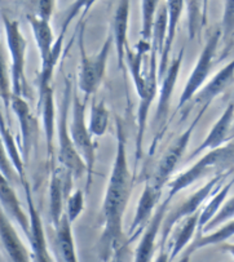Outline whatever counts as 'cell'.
<instances>
[{"instance_id": "obj_1", "label": "cell", "mask_w": 234, "mask_h": 262, "mask_svg": "<svg viewBox=\"0 0 234 262\" xmlns=\"http://www.w3.org/2000/svg\"><path fill=\"white\" fill-rule=\"evenodd\" d=\"M117 150L110 179L108 182L102 204L103 231L97 243L98 257L103 262L124 257L127 251V235L123 232V216L134 190V174L130 170L127 159V140L119 116H115Z\"/></svg>"}, {"instance_id": "obj_2", "label": "cell", "mask_w": 234, "mask_h": 262, "mask_svg": "<svg viewBox=\"0 0 234 262\" xmlns=\"http://www.w3.org/2000/svg\"><path fill=\"white\" fill-rule=\"evenodd\" d=\"M152 44L145 43L139 40L136 49L131 51L128 49L127 58H125V65L130 70L134 80L135 88H136L137 97H139V107H137V135H136V163L139 164V160L141 159L142 154V141H144L145 130H146L147 116H149L150 106L153 100L158 92V78H153L146 74V76L142 75V58L146 52H150Z\"/></svg>"}, {"instance_id": "obj_3", "label": "cell", "mask_w": 234, "mask_h": 262, "mask_svg": "<svg viewBox=\"0 0 234 262\" xmlns=\"http://www.w3.org/2000/svg\"><path fill=\"white\" fill-rule=\"evenodd\" d=\"M234 168V141H230L219 149L210 150L204 154L196 164L192 165L185 172L168 184V198H174L180 191L188 189L199 180L207 176H220L225 173H231Z\"/></svg>"}, {"instance_id": "obj_4", "label": "cell", "mask_w": 234, "mask_h": 262, "mask_svg": "<svg viewBox=\"0 0 234 262\" xmlns=\"http://www.w3.org/2000/svg\"><path fill=\"white\" fill-rule=\"evenodd\" d=\"M71 81L65 79V91H63L62 102L60 106V116L57 120V140H58V162L62 164L66 170L73 174L75 179L84 176L87 177V165L80 154L76 150L70 136L69 128V107L73 102V92Z\"/></svg>"}, {"instance_id": "obj_5", "label": "cell", "mask_w": 234, "mask_h": 262, "mask_svg": "<svg viewBox=\"0 0 234 262\" xmlns=\"http://www.w3.org/2000/svg\"><path fill=\"white\" fill-rule=\"evenodd\" d=\"M80 52L79 70H78V85L79 90L84 93L86 100L90 98L91 95H95L100 88L105 73H107L108 58L110 54V44H112V35H108L107 40L101 47L100 51L93 56H88L84 46V24H82L78 39Z\"/></svg>"}, {"instance_id": "obj_6", "label": "cell", "mask_w": 234, "mask_h": 262, "mask_svg": "<svg viewBox=\"0 0 234 262\" xmlns=\"http://www.w3.org/2000/svg\"><path fill=\"white\" fill-rule=\"evenodd\" d=\"M88 100L80 101L79 96L76 91L73 92V107H71V122H70V136L75 145L76 150L80 154V157L84 160L87 165V177H86V190L90 191V187L92 185V174L93 167L96 162V145L92 140V133H91L88 124L86 123V105Z\"/></svg>"}, {"instance_id": "obj_7", "label": "cell", "mask_w": 234, "mask_h": 262, "mask_svg": "<svg viewBox=\"0 0 234 262\" xmlns=\"http://www.w3.org/2000/svg\"><path fill=\"white\" fill-rule=\"evenodd\" d=\"M4 34H6L7 46L11 53V80L13 88V96H22L28 92V81L25 76L26 66V39L19 30V24L12 19L6 13H2Z\"/></svg>"}, {"instance_id": "obj_8", "label": "cell", "mask_w": 234, "mask_h": 262, "mask_svg": "<svg viewBox=\"0 0 234 262\" xmlns=\"http://www.w3.org/2000/svg\"><path fill=\"white\" fill-rule=\"evenodd\" d=\"M230 173H225V174H220V176L211 177L208 180L207 184H204V186H202L201 189L197 190L194 194H192L188 199H185L184 202L179 203L176 206V208L174 211H171L169 213L166 214L164 217L163 225H162V241L161 246H166L167 241H168L169 235L172 234V230L177 226L181 221H184L188 217L193 216L197 212L201 211L202 203L206 199L211 196L212 194H215L218 190H220L224 185V180L229 176Z\"/></svg>"}, {"instance_id": "obj_9", "label": "cell", "mask_w": 234, "mask_h": 262, "mask_svg": "<svg viewBox=\"0 0 234 262\" xmlns=\"http://www.w3.org/2000/svg\"><path fill=\"white\" fill-rule=\"evenodd\" d=\"M220 39H221V31L220 27L216 29L210 38L207 39L206 44H204L203 49H202L201 54H199L198 60H197L196 68L192 70L190 75H189L188 80H186L185 86H184L183 93L180 95L179 105H177V110L183 108L189 101L193 100L199 91L202 90L204 81L207 80L208 75H210L212 66L216 60V53H219V48H220Z\"/></svg>"}, {"instance_id": "obj_10", "label": "cell", "mask_w": 234, "mask_h": 262, "mask_svg": "<svg viewBox=\"0 0 234 262\" xmlns=\"http://www.w3.org/2000/svg\"><path fill=\"white\" fill-rule=\"evenodd\" d=\"M184 52H185V49L181 48V51L179 52L176 58H175L174 61H171V65H169L166 75H164V78L162 79V81L159 83V85H161L159 86V98L158 103H157V110H155L154 116L155 137L152 143V147H150V152L154 151L157 145H158L159 140H161L162 136H163L164 130H166L168 114L169 110H171L172 95H174L175 85H176L177 78H179L180 68H181V63H183Z\"/></svg>"}, {"instance_id": "obj_11", "label": "cell", "mask_w": 234, "mask_h": 262, "mask_svg": "<svg viewBox=\"0 0 234 262\" xmlns=\"http://www.w3.org/2000/svg\"><path fill=\"white\" fill-rule=\"evenodd\" d=\"M204 113H206V110H199L193 122L190 123V125H189L179 137H176V140L169 145V147L166 150L163 157L159 159L157 168H155L154 173H153L152 180L149 181L150 184H153L155 187H158V189L161 190L163 189L164 185L168 184L175 168L177 167V164H179V162L181 160L183 155L185 154V150L186 147H188L192 135H193L197 124L199 123V120H201V118L203 116Z\"/></svg>"}, {"instance_id": "obj_12", "label": "cell", "mask_w": 234, "mask_h": 262, "mask_svg": "<svg viewBox=\"0 0 234 262\" xmlns=\"http://www.w3.org/2000/svg\"><path fill=\"white\" fill-rule=\"evenodd\" d=\"M162 196V190L155 187L154 185L146 182L142 194L140 196L139 203H137L136 213H135L134 221H132L131 226L128 229L127 232V241L128 244L131 242H135L142 231H145L147 226H149L150 221H152L153 216H154L155 211L159 207V200Z\"/></svg>"}, {"instance_id": "obj_13", "label": "cell", "mask_w": 234, "mask_h": 262, "mask_svg": "<svg viewBox=\"0 0 234 262\" xmlns=\"http://www.w3.org/2000/svg\"><path fill=\"white\" fill-rule=\"evenodd\" d=\"M73 174L65 168H55L51 174V184H49V214H51L53 227L60 224L61 219L65 214V202L73 194L71 184H73Z\"/></svg>"}, {"instance_id": "obj_14", "label": "cell", "mask_w": 234, "mask_h": 262, "mask_svg": "<svg viewBox=\"0 0 234 262\" xmlns=\"http://www.w3.org/2000/svg\"><path fill=\"white\" fill-rule=\"evenodd\" d=\"M22 187L25 190V195H26V200H28L29 206V216H30L31 229L30 235H29V243L31 247V254H33L34 262H53V258L49 254L48 244H47L46 232H44L43 222H41L40 214H39L38 209L35 207V202L31 195V189L29 181L22 182Z\"/></svg>"}, {"instance_id": "obj_15", "label": "cell", "mask_w": 234, "mask_h": 262, "mask_svg": "<svg viewBox=\"0 0 234 262\" xmlns=\"http://www.w3.org/2000/svg\"><path fill=\"white\" fill-rule=\"evenodd\" d=\"M169 202H171V198L167 196L159 204L149 226L142 232L139 246L135 251V262H153L155 249H157V238H158L159 232L162 231V225H163L164 217L168 211Z\"/></svg>"}, {"instance_id": "obj_16", "label": "cell", "mask_w": 234, "mask_h": 262, "mask_svg": "<svg viewBox=\"0 0 234 262\" xmlns=\"http://www.w3.org/2000/svg\"><path fill=\"white\" fill-rule=\"evenodd\" d=\"M128 19H130V2H120L118 3L115 13L113 16L112 30L118 68L123 74H125L127 71L125 58H127V52L130 49L128 47V24L130 21Z\"/></svg>"}, {"instance_id": "obj_17", "label": "cell", "mask_w": 234, "mask_h": 262, "mask_svg": "<svg viewBox=\"0 0 234 262\" xmlns=\"http://www.w3.org/2000/svg\"><path fill=\"white\" fill-rule=\"evenodd\" d=\"M234 123V103H229L223 111L218 122L211 128L210 133L207 135L203 142L193 151V154L188 158V160L193 159L196 155L201 154L204 150H215L224 146V143L229 142V136H230L231 127Z\"/></svg>"}, {"instance_id": "obj_18", "label": "cell", "mask_w": 234, "mask_h": 262, "mask_svg": "<svg viewBox=\"0 0 234 262\" xmlns=\"http://www.w3.org/2000/svg\"><path fill=\"white\" fill-rule=\"evenodd\" d=\"M11 108L13 113L16 114L17 119L19 123V130H21L22 137V146L21 151L24 158H28L30 154L31 147L34 146L36 140V129H38V123H36L35 118L31 115L30 107H29L28 102L25 101L24 97L19 96H13L12 97Z\"/></svg>"}, {"instance_id": "obj_19", "label": "cell", "mask_w": 234, "mask_h": 262, "mask_svg": "<svg viewBox=\"0 0 234 262\" xmlns=\"http://www.w3.org/2000/svg\"><path fill=\"white\" fill-rule=\"evenodd\" d=\"M234 83V60L226 63L221 70L216 73V75L211 79L206 85L194 97V102L201 106V110H206L210 107L212 101L218 98L223 92H225L229 86Z\"/></svg>"}, {"instance_id": "obj_20", "label": "cell", "mask_w": 234, "mask_h": 262, "mask_svg": "<svg viewBox=\"0 0 234 262\" xmlns=\"http://www.w3.org/2000/svg\"><path fill=\"white\" fill-rule=\"evenodd\" d=\"M0 232H2L3 251L7 254L8 262H34L33 254L22 243L16 229L12 225L11 220L3 212H2V217H0Z\"/></svg>"}, {"instance_id": "obj_21", "label": "cell", "mask_w": 234, "mask_h": 262, "mask_svg": "<svg viewBox=\"0 0 234 262\" xmlns=\"http://www.w3.org/2000/svg\"><path fill=\"white\" fill-rule=\"evenodd\" d=\"M0 195H2L0 196L2 198V212L9 220L16 222L21 227L22 231L25 232V235L29 238L31 229L30 216L25 213L21 203L17 198L16 191L3 176H0Z\"/></svg>"}, {"instance_id": "obj_22", "label": "cell", "mask_w": 234, "mask_h": 262, "mask_svg": "<svg viewBox=\"0 0 234 262\" xmlns=\"http://www.w3.org/2000/svg\"><path fill=\"white\" fill-rule=\"evenodd\" d=\"M184 7H185V3H184V2H167V8H168V24H167V33L166 39H164L163 53H162L161 61H159V83H161L162 79L164 78L169 65H171V62H169V57H171L172 46H174L177 26H179L180 17L183 14Z\"/></svg>"}, {"instance_id": "obj_23", "label": "cell", "mask_w": 234, "mask_h": 262, "mask_svg": "<svg viewBox=\"0 0 234 262\" xmlns=\"http://www.w3.org/2000/svg\"><path fill=\"white\" fill-rule=\"evenodd\" d=\"M83 6L86 4L82 3H75L73 7H71V12L68 14V17L65 18V22H63L62 30H61V35L58 36V39L56 40L55 47L52 49V54L49 57V60L47 61L46 63H41V71H40V76H39V97L43 96L46 93V91H48L51 86V81H52V76H53V71H55L56 65L58 62V57L61 54V49H62V41L63 38H65L66 34V29H68V24L70 22L71 18H74L78 11L82 8Z\"/></svg>"}, {"instance_id": "obj_24", "label": "cell", "mask_w": 234, "mask_h": 262, "mask_svg": "<svg viewBox=\"0 0 234 262\" xmlns=\"http://www.w3.org/2000/svg\"><path fill=\"white\" fill-rule=\"evenodd\" d=\"M55 247L61 262H79L74 242L71 221L68 214H63L60 224L55 227Z\"/></svg>"}, {"instance_id": "obj_25", "label": "cell", "mask_w": 234, "mask_h": 262, "mask_svg": "<svg viewBox=\"0 0 234 262\" xmlns=\"http://www.w3.org/2000/svg\"><path fill=\"white\" fill-rule=\"evenodd\" d=\"M26 18H28L31 30H33L34 39H35L36 47H38L39 53H40L41 63H46L49 60L52 49L56 43L51 24H49V21L40 18L38 14H28Z\"/></svg>"}, {"instance_id": "obj_26", "label": "cell", "mask_w": 234, "mask_h": 262, "mask_svg": "<svg viewBox=\"0 0 234 262\" xmlns=\"http://www.w3.org/2000/svg\"><path fill=\"white\" fill-rule=\"evenodd\" d=\"M199 216H201V211L197 212L196 214L188 217V219H185L177 225L174 234H172V239L169 242L168 247L171 261L175 257L179 256L184 249L188 248L189 243L192 242L193 236L196 235V232H198Z\"/></svg>"}, {"instance_id": "obj_27", "label": "cell", "mask_w": 234, "mask_h": 262, "mask_svg": "<svg viewBox=\"0 0 234 262\" xmlns=\"http://www.w3.org/2000/svg\"><path fill=\"white\" fill-rule=\"evenodd\" d=\"M39 108L43 116V127L46 133V143H47V154L49 158L53 157L55 152V145H53V138H55V129L57 124H55L56 114H55V97H53V90L49 88L46 91L43 96L39 97Z\"/></svg>"}, {"instance_id": "obj_28", "label": "cell", "mask_w": 234, "mask_h": 262, "mask_svg": "<svg viewBox=\"0 0 234 262\" xmlns=\"http://www.w3.org/2000/svg\"><path fill=\"white\" fill-rule=\"evenodd\" d=\"M234 236V220L226 222L223 226L219 227L215 231L210 232V234H203V235L197 236L196 241L186 248L185 253H184L181 262H186L189 259V256L197 252L198 249L206 248L208 246H220V244L226 243L230 238Z\"/></svg>"}, {"instance_id": "obj_29", "label": "cell", "mask_w": 234, "mask_h": 262, "mask_svg": "<svg viewBox=\"0 0 234 262\" xmlns=\"http://www.w3.org/2000/svg\"><path fill=\"white\" fill-rule=\"evenodd\" d=\"M221 39H220V52H219L218 62H223L226 60L233 51L234 47V2H225L224 3L223 19H221Z\"/></svg>"}, {"instance_id": "obj_30", "label": "cell", "mask_w": 234, "mask_h": 262, "mask_svg": "<svg viewBox=\"0 0 234 262\" xmlns=\"http://www.w3.org/2000/svg\"><path fill=\"white\" fill-rule=\"evenodd\" d=\"M0 130H2V142H3V149L6 150L7 157L9 158V160L13 164L14 169L18 173L19 179H21V185L22 182L26 181V173H25V163H24V155L22 151H19L18 146H17V142L14 140L13 135H12L11 129H9L8 125L4 122V118L2 116V124H0Z\"/></svg>"}, {"instance_id": "obj_31", "label": "cell", "mask_w": 234, "mask_h": 262, "mask_svg": "<svg viewBox=\"0 0 234 262\" xmlns=\"http://www.w3.org/2000/svg\"><path fill=\"white\" fill-rule=\"evenodd\" d=\"M234 185V177L228 182V184L223 185L220 190L215 192L211 198V200L207 203L204 208L201 211V216H199V226H198V235H201L204 227L210 224L211 220L220 212L223 206L225 204V199L229 195V191L231 190V186ZM197 235V236H198Z\"/></svg>"}, {"instance_id": "obj_32", "label": "cell", "mask_w": 234, "mask_h": 262, "mask_svg": "<svg viewBox=\"0 0 234 262\" xmlns=\"http://www.w3.org/2000/svg\"><path fill=\"white\" fill-rule=\"evenodd\" d=\"M110 113L103 101H92L91 115L88 120V128L95 137H101L107 133L109 128Z\"/></svg>"}, {"instance_id": "obj_33", "label": "cell", "mask_w": 234, "mask_h": 262, "mask_svg": "<svg viewBox=\"0 0 234 262\" xmlns=\"http://www.w3.org/2000/svg\"><path fill=\"white\" fill-rule=\"evenodd\" d=\"M140 6H141L142 19L140 40L152 44L155 22H157V14H158V7L161 6V3L159 2H142Z\"/></svg>"}, {"instance_id": "obj_34", "label": "cell", "mask_w": 234, "mask_h": 262, "mask_svg": "<svg viewBox=\"0 0 234 262\" xmlns=\"http://www.w3.org/2000/svg\"><path fill=\"white\" fill-rule=\"evenodd\" d=\"M206 3L202 2H188L185 7L188 8V30L189 39H199L202 29L206 25V12L202 11V7Z\"/></svg>"}, {"instance_id": "obj_35", "label": "cell", "mask_w": 234, "mask_h": 262, "mask_svg": "<svg viewBox=\"0 0 234 262\" xmlns=\"http://www.w3.org/2000/svg\"><path fill=\"white\" fill-rule=\"evenodd\" d=\"M231 220H234V198H231L228 202H225V204H224L223 208L220 209V212L211 220L210 224L204 227L201 235H203V234H210V232L215 231V229L218 230V227L223 226L224 224L231 221Z\"/></svg>"}, {"instance_id": "obj_36", "label": "cell", "mask_w": 234, "mask_h": 262, "mask_svg": "<svg viewBox=\"0 0 234 262\" xmlns=\"http://www.w3.org/2000/svg\"><path fill=\"white\" fill-rule=\"evenodd\" d=\"M83 211H84V192H83V190L78 189L68 199L65 213L68 214L69 220L73 224L83 213Z\"/></svg>"}, {"instance_id": "obj_37", "label": "cell", "mask_w": 234, "mask_h": 262, "mask_svg": "<svg viewBox=\"0 0 234 262\" xmlns=\"http://www.w3.org/2000/svg\"><path fill=\"white\" fill-rule=\"evenodd\" d=\"M12 97H13L12 80L8 79V69H7L6 57H4V53H2V100H3V105L7 110L11 107Z\"/></svg>"}, {"instance_id": "obj_38", "label": "cell", "mask_w": 234, "mask_h": 262, "mask_svg": "<svg viewBox=\"0 0 234 262\" xmlns=\"http://www.w3.org/2000/svg\"><path fill=\"white\" fill-rule=\"evenodd\" d=\"M38 16L40 17V18L46 19V21L51 22L52 13H53V9H55V2H40V3L38 4Z\"/></svg>"}, {"instance_id": "obj_39", "label": "cell", "mask_w": 234, "mask_h": 262, "mask_svg": "<svg viewBox=\"0 0 234 262\" xmlns=\"http://www.w3.org/2000/svg\"><path fill=\"white\" fill-rule=\"evenodd\" d=\"M153 262H171V257H169V249L166 246L159 247V251L155 256Z\"/></svg>"}, {"instance_id": "obj_40", "label": "cell", "mask_w": 234, "mask_h": 262, "mask_svg": "<svg viewBox=\"0 0 234 262\" xmlns=\"http://www.w3.org/2000/svg\"><path fill=\"white\" fill-rule=\"evenodd\" d=\"M219 248L224 252H228V253L234 258V243H228V242H226V243L220 244Z\"/></svg>"}, {"instance_id": "obj_41", "label": "cell", "mask_w": 234, "mask_h": 262, "mask_svg": "<svg viewBox=\"0 0 234 262\" xmlns=\"http://www.w3.org/2000/svg\"><path fill=\"white\" fill-rule=\"evenodd\" d=\"M230 141H234V123H233V127H231L230 136H229V142H230Z\"/></svg>"}, {"instance_id": "obj_42", "label": "cell", "mask_w": 234, "mask_h": 262, "mask_svg": "<svg viewBox=\"0 0 234 262\" xmlns=\"http://www.w3.org/2000/svg\"><path fill=\"white\" fill-rule=\"evenodd\" d=\"M110 262H120V261H119V259H118V258H113Z\"/></svg>"}]
</instances>
